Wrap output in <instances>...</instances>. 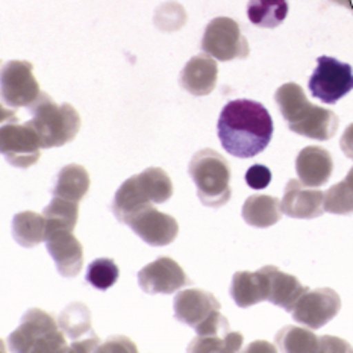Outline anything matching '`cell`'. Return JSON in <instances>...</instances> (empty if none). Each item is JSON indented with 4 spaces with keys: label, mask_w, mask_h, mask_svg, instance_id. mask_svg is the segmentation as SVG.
Here are the masks:
<instances>
[{
    "label": "cell",
    "mask_w": 353,
    "mask_h": 353,
    "mask_svg": "<svg viewBox=\"0 0 353 353\" xmlns=\"http://www.w3.org/2000/svg\"><path fill=\"white\" fill-rule=\"evenodd\" d=\"M341 310V299L332 288L308 290L299 299L293 319L311 329H320L329 323Z\"/></svg>",
    "instance_id": "9"
},
{
    "label": "cell",
    "mask_w": 353,
    "mask_h": 353,
    "mask_svg": "<svg viewBox=\"0 0 353 353\" xmlns=\"http://www.w3.org/2000/svg\"><path fill=\"white\" fill-rule=\"evenodd\" d=\"M339 125L340 120L335 112L308 102L305 105V108L299 112L294 121L288 123V128L299 135L312 138V140L326 141L331 140L336 134Z\"/></svg>",
    "instance_id": "15"
},
{
    "label": "cell",
    "mask_w": 353,
    "mask_h": 353,
    "mask_svg": "<svg viewBox=\"0 0 353 353\" xmlns=\"http://www.w3.org/2000/svg\"><path fill=\"white\" fill-rule=\"evenodd\" d=\"M138 283L148 294H172L190 283L187 273L168 256H161L138 272Z\"/></svg>",
    "instance_id": "10"
},
{
    "label": "cell",
    "mask_w": 353,
    "mask_h": 353,
    "mask_svg": "<svg viewBox=\"0 0 353 353\" xmlns=\"http://www.w3.org/2000/svg\"><path fill=\"white\" fill-rule=\"evenodd\" d=\"M231 296L240 308H249L268 297L267 274L259 268L258 272H236L231 283Z\"/></svg>",
    "instance_id": "20"
},
{
    "label": "cell",
    "mask_w": 353,
    "mask_h": 353,
    "mask_svg": "<svg viewBox=\"0 0 353 353\" xmlns=\"http://www.w3.org/2000/svg\"><path fill=\"white\" fill-rule=\"evenodd\" d=\"M46 248L64 278H74L82 270L83 249L78 238L68 229H55L46 235Z\"/></svg>",
    "instance_id": "12"
},
{
    "label": "cell",
    "mask_w": 353,
    "mask_h": 353,
    "mask_svg": "<svg viewBox=\"0 0 353 353\" xmlns=\"http://www.w3.org/2000/svg\"><path fill=\"white\" fill-rule=\"evenodd\" d=\"M145 194L153 203H164L173 194V182L163 168L149 167L137 174Z\"/></svg>",
    "instance_id": "28"
},
{
    "label": "cell",
    "mask_w": 353,
    "mask_h": 353,
    "mask_svg": "<svg viewBox=\"0 0 353 353\" xmlns=\"http://www.w3.org/2000/svg\"><path fill=\"white\" fill-rule=\"evenodd\" d=\"M12 235L23 248H34L46 241L48 221L44 216L34 211L19 212L12 219Z\"/></svg>",
    "instance_id": "22"
},
{
    "label": "cell",
    "mask_w": 353,
    "mask_h": 353,
    "mask_svg": "<svg viewBox=\"0 0 353 353\" xmlns=\"http://www.w3.org/2000/svg\"><path fill=\"white\" fill-rule=\"evenodd\" d=\"M99 352L103 350H137V347L134 346L125 336H119V339H111L110 344H105V346H101L97 349Z\"/></svg>",
    "instance_id": "33"
},
{
    "label": "cell",
    "mask_w": 353,
    "mask_h": 353,
    "mask_svg": "<svg viewBox=\"0 0 353 353\" xmlns=\"http://www.w3.org/2000/svg\"><path fill=\"white\" fill-rule=\"evenodd\" d=\"M188 173L196 183L197 196L203 205L219 208L231 201V167L219 152L199 150L191 158Z\"/></svg>",
    "instance_id": "3"
},
{
    "label": "cell",
    "mask_w": 353,
    "mask_h": 353,
    "mask_svg": "<svg viewBox=\"0 0 353 353\" xmlns=\"http://www.w3.org/2000/svg\"><path fill=\"white\" fill-rule=\"evenodd\" d=\"M59 327L70 336L73 343L82 341L88 336L94 335L91 331V312L83 303H72L61 312L59 316Z\"/></svg>",
    "instance_id": "25"
},
{
    "label": "cell",
    "mask_w": 353,
    "mask_h": 353,
    "mask_svg": "<svg viewBox=\"0 0 353 353\" xmlns=\"http://www.w3.org/2000/svg\"><path fill=\"white\" fill-rule=\"evenodd\" d=\"M90 174L87 168L79 164H68L59 172L53 196L79 202L90 190Z\"/></svg>",
    "instance_id": "23"
},
{
    "label": "cell",
    "mask_w": 353,
    "mask_h": 353,
    "mask_svg": "<svg viewBox=\"0 0 353 353\" xmlns=\"http://www.w3.org/2000/svg\"><path fill=\"white\" fill-rule=\"evenodd\" d=\"M276 343L283 352H319L323 350V336H317L308 329L285 326L276 335Z\"/></svg>",
    "instance_id": "26"
},
{
    "label": "cell",
    "mask_w": 353,
    "mask_h": 353,
    "mask_svg": "<svg viewBox=\"0 0 353 353\" xmlns=\"http://www.w3.org/2000/svg\"><path fill=\"white\" fill-rule=\"evenodd\" d=\"M0 149L8 163L19 168H29L41 157V141L30 123H19L17 119L6 121L2 119Z\"/></svg>",
    "instance_id": "6"
},
{
    "label": "cell",
    "mask_w": 353,
    "mask_h": 353,
    "mask_svg": "<svg viewBox=\"0 0 353 353\" xmlns=\"http://www.w3.org/2000/svg\"><path fill=\"white\" fill-rule=\"evenodd\" d=\"M40 83L34 76V65L29 61H8L2 67L3 103L17 110L30 106L40 97Z\"/></svg>",
    "instance_id": "8"
},
{
    "label": "cell",
    "mask_w": 353,
    "mask_h": 353,
    "mask_svg": "<svg viewBox=\"0 0 353 353\" xmlns=\"http://www.w3.org/2000/svg\"><path fill=\"white\" fill-rule=\"evenodd\" d=\"M331 2H334L336 5H341V6H346L350 11H353V0H331Z\"/></svg>",
    "instance_id": "35"
},
{
    "label": "cell",
    "mask_w": 353,
    "mask_h": 353,
    "mask_svg": "<svg viewBox=\"0 0 353 353\" xmlns=\"http://www.w3.org/2000/svg\"><path fill=\"white\" fill-rule=\"evenodd\" d=\"M245 182L253 190H264L272 182V172L270 168L263 164H255L249 167V170L245 172Z\"/></svg>",
    "instance_id": "32"
},
{
    "label": "cell",
    "mask_w": 353,
    "mask_h": 353,
    "mask_svg": "<svg viewBox=\"0 0 353 353\" xmlns=\"http://www.w3.org/2000/svg\"><path fill=\"white\" fill-rule=\"evenodd\" d=\"M334 170L332 155L326 149L308 145L297 155L296 172L303 185L310 188L321 187L331 178Z\"/></svg>",
    "instance_id": "17"
},
{
    "label": "cell",
    "mask_w": 353,
    "mask_h": 353,
    "mask_svg": "<svg viewBox=\"0 0 353 353\" xmlns=\"http://www.w3.org/2000/svg\"><path fill=\"white\" fill-rule=\"evenodd\" d=\"M243 344L240 332H229L225 336H196L190 344V352H236Z\"/></svg>",
    "instance_id": "31"
},
{
    "label": "cell",
    "mask_w": 353,
    "mask_h": 353,
    "mask_svg": "<svg viewBox=\"0 0 353 353\" xmlns=\"http://www.w3.org/2000/svg\"><path fill=\"white\" fill-rule=\"evenodd\" d=\"M130 229L141 238L144 243L155 248L172 244L179 234V225L176 219L149 206L135 216L129 223Z\"/></svg>",
    "instance_id": "11"
},
{
    "label": "cell",
    "mask_w": 353,
    "mask_h": 353,
    "mask_svg": "<svg viewBox=\"0 0 353 353\" xmlns=\"http://www.w3.org/2000/svg\"><path fill=\"white\" fill-rule=\"evenodd\" d=\"M152 201L143 190L138 176L126 179L117 190L112 202V212L120 223L129 225L130 220L138 216L141 211L152 206Z\"/></svg>",
    "instance_id": "19"
},
{
    "label": "cell",
    "mask_w": 353,
    "mask_h": 353,
    "mask_svg": "<svg viewBox=\"0 0 353 353\" xmlns=\"http://www.w3.org/2000/svg\"><path fill=\"white\" fill-rule=\"evenodd\" d=\"M58 326L59 323L49 312L38 308L29 310L19 329L8 339L10 349L12 352H70Z\"/></svg>",
    "instance_id": "4"
},
{
    "label": "cell",
    "mask_w": 353,
    "mask_h": 353,
    "mask_svg": "<svg viewBox=\"0 0 353 353\" xmlns=\"http://www.w3.org/2000/svg\"><path fill=\"white\" fill-rule=\"evenodd\" d=\"M119 265L110 258H99L88 265L87 282L101 291L110 290L119 281Z\"/></svg>",
    "instance_id": "29"
},
{
    "label": "cell",
    "mask_w": 353,
    "mask_h": 353,
    "mask_svg": "<svg viewBox=\"0 0 353 353\" xmlns=\"http://www.w3.org/2000/svg\"><path fill=\"white\" fill-rule=\"evenodd\" d=\"M308 87L312 97L323 103L334 105L353 90V68L336 58L320 57Z\"/></svg>",
    "instance_id": "5"
},
{
    "label": "cell",
    "mask_w": 353,
    "mask_h": 353,
    "mask_svg": "<svg viewBox=\"0 0 353 353\" xmlns=\"http://www.w3.org/2000/svg\"><path fill=\"white\" fill-rule=\"evenodd\" d=\"M217 130L228 153L248 159L259 155L270 144L273 120L263 103L240 99L223 106Z\"/></svg>",
    "instance_id": "1"
},
{
    "label": "cell",
    "mask_w": 353,
    "mask_h": 353,
    "mask_svg": "<svg viewBox=\"0 0 353 353\" xmlns=\"http://www.w3.org/2000/svg\"><path fill=\"white\" fill-rule=\"evenodd\" d=\"M325 211L339 216L353 212V183L347 179L335 183L325 193Z\"/></svg>",
    "instance_id": "30"
},
{
    "label": "cell",
    "mask_w": 353,
    "mask_h": 353,
    "mask_svg": "<svg viewBox=\"0 0 353 353\" xmlns=\"http://www.w3.org/2000/svg\"><path fill=\"white\" fill-rule=\"evenodd\" d=\"M340 145L344 155L353 161V123L346 128L340 140Z\"/></svg>",
    "instance_id": "34"
},
{
    "label": "cell",
    "mask_w": 353,
    "mask_h": 353,
    "mask_svg": "<svg viewBox=\"0 0 353 353\" xmlns=\"http://www.w3.org/2000/svg\"><path fill=\"white\" fill-rule=\"evenodd\" d=\"M28 108L32 114L29 123L40 137L43 149L61 148L79 134L82 120L70 103L57 105L48 93H41Z\"/></svg>",
    "instance_id": "2"
},
{
    "label": "cell",
    "mask_w": 353,
    "mask_h": 353,
    "mask_svg": "<svg viewBox=\"0 0 353 353\" xmlns=\"http://www.w3.org/2000/svg\"><path fill=\"white\" fill-rule=\"evenodd\" d=\"M219 67L216 58L201 53L191 58L181 73V85L193 96L211 94L217 85Z\"/></svg>",
    "instance_id": "16"
},
{
    "label": "cell",
    "mask_w": 353,
    "mask_h": 353,
    "mask_svg": "<svg viewBox=\"0 0 353 353\" xmlns=\"http://www.w3.org/2000/svg\"><path fill=\"white\" fill-rule=\"evenodd\" d=\"M288 15L287 0H249L248 17L252 25L273 29L282 25Z\"/></svg>",
    "instance_id": "24"
},
{
    "label": "cell",
    "mask_w": 353,
    "mask_h": 353,
    "mask_svg": "<svg viewBox=\"0 0 353 353\" xmlns=\"http://www.w3.org/2000/svg\"><path fill=\"white\" fill-rule=\"evenodd\" d=\"M261 268L265 272L268 279L267 301L276 306H281V308L288 312L293 311L296 303L299 302V299H301L310 288L303 287L296 276L283 273L278 267L265 265Z\"/></svg>",
    "instance_id": "18"
},
{
    "label": "cell",
    "mask_w": 353,
    "mask_h": 353,
    "mask_svg": "<svg viewBox=\"0 0 353 353\" xmlns=\"http://www.w3.org/2000/svg\"><path fill=\"white\" fill-rule=\"evenodd\" d=\"M174 317L191 327H197L211 314L220 311L221 305L211 293L205 290L190 288L174 296Z\"/></svg>",
    "instance_id": "14"
},
{
    "label": "cell",
    "mask_w": 353,
    "mask_h": 353,
    "mask_svg": "<svg viewBox=\"0 0 353 353\" xmlns=\"http://www.w3.org/2000/svg\"><path fill=\"white\" fill-rule=\"evenodd\" d=\"M282 212V202L273 196H250L243 205V219L245 223L261 229L278 223Z\"/></svg>",
    "instance_id": "21"
},
{
    "label": "cell",
    "mask_w": 353,
    "mask_h": 353,
    "mask_svg": "<svg viewBox=\"0 0 353 353\" xmlns=\"http://www.w3.org/2000/svg\"><path fill=\"white\" fill-rule=\"evenodd\" d=\"M43 216L48 221V232L55 229L73 231L79 217V202L67 201L63 197H53L49 206H46Z\"/></svg>",
    "instance_id": "27"
},
{
    "label": "cell",
    "mask_w": 353,
    "mask_h": 353,
    "mask_svg": "<svg viewBox=\"0 0 353 353\" xmlns=\"http://www.w3.org/2000/svg\"><path fill=\"white\" fill-rule=\"evenodd\" d=\"M282 211L291 219H317L325 212V193L306 188L301 181L291 179L283 193Z\"/></svg>",
    "instance_id": "13"
},
{
    "label": "cell",
    "mask_w": 353,
    "mask_h": 353,
    "mask_svg": "<svg viewBox=\"0 0 353 353\" xmlns=\"http://www.w3.org/2000/svg\"><path fill=\"white\" fill-rule=\"evenodd\" d=\"M346 179H347V181H350V182L353 183V167L350 168V172L347 173V176H346Z\"/></svg>",
    "instance_id": "36"
},
{
    "label": "cell",
    "mask_w": 353,
    "mask_h": 353,
    "mask_svg": "<svg viewBox=\"0 0 353 353\" xmlns=\"http://www.w3.org/2000/svg\"><path fill=\"white\" fill-rule=\"evenodd\" d=\"M202 50L217 61L244 59L250 53L240 25L229 17H217L208 23L202 38Z\"/></svg>",
    "instance_id": "7"
}]
</instances>
